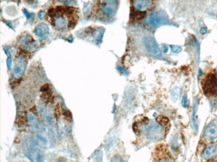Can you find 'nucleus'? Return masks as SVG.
I'll list each match as a JSON object with an SVG mask.
<instances>
[{
  "label": "nucleus",
  "instance_id": "18",
  "mask_svg": "<svg viewBox=\"0 0 217 162\" xmlns=\"http://www.w3.org/2000/svg\"><path fill=\"white\" fill-rule=\"evenodd\" d=\"M170 47L172 52L174 53H178L182 51V47L179 46L175 45H170Z\"/></svg>",
  "mask_w": 217,
  "mask_h": 162
},
{
  "label": "nucleus",
  "instance_id": "13",
  "mask_svg": "<svg viewBox=\"0 0 217 162\" xmlns=\"http://www.w3.org/2000/svg\"><path fill=\"white\" fill-rule=\"evenodd\" d=\"M34 33L40 39H45L49 34L48 26L44 23H39L36 26L34 30Z\"/></svg>",
  "mask_w": 217,
  "mask_h": 162
},
{
  "label": "nucleus",
  "instance_id": "16",
  "mask_svg": "<svg viewBox=\"0 0 217 162\" xmlns=\"http://www.w3.org/2000/svg\"><path fill=\"white\" fill-rule=\"evenodd\" d=\"M180 90L178 88L174 89L172 91L171 94V97L172 100L174 101H177L178 99L179 95H180Z\"/></svg>",
  "mask_w": 217,
  "mask_h": 162
},
{
  "label": "nucleus",
  "instance_id": "20",
  "mask_svg": "<svg viewBox=\"0 0 217 162\" xmlns=\"http://www.w3.org/2000/svg\"><path fill=\"white\" fill-rule=\"evenodd\" d=\"M182 105L183 107L184 108H186L187 107L188 100H187V96L186 94L184 95L182 97Z\"/></svg>",
  "mask_w": 217,
  "mask_h": 162
},
{
  "label": "nucleus",
  "instance_id": "3",
  "mask_svg": "<svg viewBox=\"0 0 217 162\" xmlns=\"http://www.w3.org/2000/svg\"><path fill=\"white\" fill-rule=\"evenodd\" d=\"M203 91L208 96H217V70L211 69L202 79Z\"/></svg>",
  "mask_w": 217,
  "mask_h": 162
},
{
  "label": "nucleus",
  "instance_id": "27",
  "mask_svg": "<svg viewBox=\"0 0 217 162\" xmlns=\"http://www.w3.org/2000/svg\"><path fill=\"white\" fill-rule=\"evenodd\" d=\"M56 162H67L66 161H64V160H59V161H57Z\"/></svg>",
  "mask_w": 217,
  "mask_h": 162
},
{
  "label": "nucleus",
  "instance_id": "8",
  "mask_svg": "<svg viewBox=\"0 0 217 162\" xmlns=\"http://www.w3.org/2000/svg\"><path fill=\"white\" fill-rule=\"evenodd\" d=\"M145 47L148 52L156 57L161 56L162 53L155 39L151 36L145 37L144 40Z\"/></svg>",
  "mask_w": 217,
  "mask_h": 162
},
{
  "label": "nucleus",
  "instance_id": "1",
  "mask_svg": "<svg viewBox=\"0 0 217 162\" xmlns=\"http://www.w3.org/2000/svg\"><path fill=\"white\" fill-rule=\"evenodd\" d=\"M45 17L55 29L63 31L74 29L79 19L78 9L67 5L50 7Z\"/></svg>",
  "mask_w": 217,
  "mask_h": 162
},
{
  "label": "nucleus",
  "instance_id": "6",
  "mask_svg": "<svg viewBox=\"0 0 217 162\" xmlns=\"http://www.w3.org/2000/svg\"><path fill=\"white\" fill-rule=\"evenodd\" d=\"M117 7V1H103L101 4V11L105 17L110 19L113 17L116 14Z\"/></svg>",
  "mask_w": 217,
  "mask_h": 162
},
{
  "label": "nucleus",
  "instance_id": "10",
  "mask_svg": "<svg viewBox=\"0 0 217 162\" xmlns=\"http://www.w3.org/2000/svg\"><path fill=\"white\" fill-rule=\"evenodd\" d=\"M28 119L31 128L33 131L38 134V136H40V134H42L45 132L44 126L34 114L31 112L29 113L28 114Z\"/></svg>",
  "mask_w": 217,
  "mask_h": 162
},
{
  "label": "nucleus",
  "instance_id": "14",
  "mask_svg": "<svg viewBox=\"0 0 217 162\" xmlns=\"http://www.w3.org/2000/svg\"><path fill=\"white\" fill-rule=\"evenodd\" d=\"M152 2L150 0H136L134 1V6L137 10L145 11L151 6Z\"/></svg>",
  "mask_w": 217,
  "mask_h": 162
},
{
  "label": "nucleus",
  "instance_id": "24",
  "mask_svg": "<svg viewBox=\"0 0 217 162\" xmlns=\"http://www.w3.org/2000/svg\"><path fill=\"white\" fill-rule=\"evenodd\" d=\"M207 27H203L201 28V29L200 30V33L201 34H204L207 32Z\"/></svg>",
  "mask_w": 217,
  "mask_h": 162
},
{
  "label": "nucleus",
  "instance_id": "19",
  "mask_svg": "<svg viewBox=\"0 0 217 162\" xmlns=\"http://www.w3.org/2000/svg\"><path fill=\"white\" fill-rule=\"evenodd\" d=\"M111 162H125L122 157L119 154H116L113 157Z\"/></svg>",
  "mask_w": 217,
  "mask_h": 162
},
{
  "label": "nucleus",
  "instance_id": "22",
  "mask_svg": "<svg viewBox=\"0 0 217 162\" xmlns=\"http://www.w3.org/2000/svg\"><path fill=\"white\" fill-rule=\"evenodd\" d=\"M46 14L45 13V11H40L39 13H38V16L40 18V19H43L44 17L46 16Z\"/></svg>",
  "mask_w": 217,
  "mask_h": 162
},
{
  "label": "nucleus",
  "instance_id": "5",
  "mask_svg": "<svg viewBox=\"0 0 217 162\" xmlns=\"http://www.w3.org/2000/svg\"><path fill=\"white\" fill-rule=\"evenodd\" d=\"M169 22L167 15L164 11H161L152 14L148 19V24L154 28L167 24Z\"/></svg>",
  "mask_w": 217,
  "mask_h": 162
},
{
  "label": "nucleus",
  "instance_id": "17",
  "mask_svg": "<svg viewBox=\"0 0 217 162\" xmlns=\"http://www.w3.org/2000/svg\"><path fill=\"white\" fill-rule=\"evenodd\" d=\"M198 107V104L197 103H195L193 105V114H192V122L194 127L196 129V120L195 117L196 115L197 108Z\"/></svg>",
  "mask_w": 217,
  "mask_h": 162
},
{
  "label": "nucleus",
  "instance_id": "21",
  "mask_svg": "<svg viewBox=\"0 0 217 162\" xmlns=\"http://www.w3.org/2000/svg\"><path fill=\"white\" fill-rule=\"evenodd\" d=\"M23 12L24 14L26 15V16L27 17L28 19H31V18H33L34 16V14L29 13L28 11H26V9H25L23 10Z\"/></svg>",
  "mask_w": 217,
  "mask_h": 162
},
{
  "label": "nucleus",
  "instance_id": "12",
  "mask_svg": "<svg viewBox=\"0 0 217 162\" xmlns=\"http://www.w3.org/2000/svg\"><path fill=\"white\" fill-rule=\"evenodd\" d=\"M204 135L208 139L213 140L217 138V119L211 121L204 129Z\"/></svg>",
  "mask_w": 217,
  "mask_h": 162
},
{
  "label": "nucleus",
  "instance_id": "2",
  "mask_svg": "<svg viewBox=\"0 0 217 162\" xmlns=\"http://www.w3.org/2000/svg\"><path fill=\"white\" fill-rule=\"evenodd\" d=\"M139 122H136L134 128H141V130L134 131L137 135L143 133L148 139L151 141H158L163 138L165 135V130L163 126L157 122L148 120L147 118H143Z\"/></svg>",
  "mask_w": 217,
  "mask_h": 162
},
{
  "label": "nucleus",
  "instance_id": "15",
  "mask_svg": "<svg viewBox=\"0 0 217 162\" xmlns=\"http://www.w3.org/2000/svg\"><path fill=\"white\" fill-rule=\"evenodd\" d=\"M217 154V147L214 145L208 146L204 150L202 157L204 160H208L214 157Z\"/></svg>",
  "mask_w": 217,
  "mask_h": 162
},
{
  "label": "nucleus",
  "instance_id": "7",
  "mask_svg": "<svg viewBox=\"0 0 217 162\" xmlns=\"http://www.w3.org/2000/svg\"><path fill=\"white\" fill-rule=\"evenodd\" d=\"M26 58L23 55L20 54L16 58L13 68V75L15 78H20L23 76L26 69Z\"/></svg>",
  "mask_w": 217,
  "mask_h": 162
},
{
  "label": "nucleus",
  "instance_id": "9",
  "mask_svg": "<svg viewBox=\"0 0 217 162\" xmlns=\"http://www.w3.org/2000/svg\"><path fill=\"white\" fill-rule=\"evenodd\" d=\"M20 46L28 51H34L37 48V43L29 34H25L21 36L19 40Z\"/></svg>",
  "mask_w": 217,
  "mask_h": 162
},
{
  "label": "nucleus",
  "instance_id": "26",
  "mask_svg": "<svg viewBox=\"0 0 217 162\" xmlns=\"http://www.w3.org/2000/svg\"><path fill=\"white\" fill-rule=\"evenodd\" d=\"M167 50H168V49H167V47H166L165 45H164V52H167Z\"/></svg>",
  "mask_w": 217,
  "mask_h": 162
},
{
  "label": "nucleus",
  "instance_id": "25",
  "mask_svg": "<svg viewBox=\"0 0 217 162\" xmlns=\"http://www.w3.org/2000/svg\"><path fill=\"white\" fill-rule=\"evenodd\" d=\"M117 69L119 71V72H120L123 73H124V74H126L127 73L125 70L122 68L118 67Z\"/></svg>",
  "mask_w": 217,
  "mask_h": 162
},
{
  "label": "nucleus",
  "instance_id": "4",
  "mask_svg": "<svg viewBox=\"0 0 217 162\" xmlns=\"http://www.w3.org/2000/svg\"><path fill=\"white\" fill-rule=\"evenodd\" d=\"M26 154L31 162H44L42 152L37 145L34 141H31L28 142Z\"/></svg>",
  "mask_w": 217,
  "mask_h": 162
},
{
  "label": "nucleus",
  "instance_id": "11",
  "mask_svg": "<svg viewBox=\"0 0 217 162\" xmlns=\"http://www.w3.org/2000/svg\"><path fill=\"white\" fill-rule=\"evenodd\" d=\"M168 155L167 149L164 145H158L155 149V162H169L170 160Z\"/></svg>",
  "mask_w": 217,
  "mask_h": 162
},
{
  "label": "nucleus",
  "instance_id": "23",
  "mask_svg": "<svg viewBox=\"0 0 217 162\" xmlns=\"http://www.w3.org/2000/svg\"><path fill=\"white\" fill-rule=\"evenodd\" d=\"M11 57L10 56L7 60V66H8V68L10 69L11 68Z\"/></svg>",
  "mask_w": 217,
  "mask_h": 162
}]
</instances>
